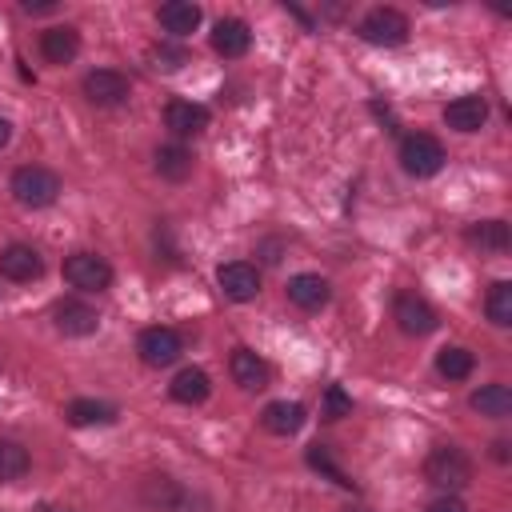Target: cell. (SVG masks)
<instances>
[{
  "label": "cell",
  "instance_id": "cell-19",
  "mask_svg": "<svg viewBox=\"0 0 512 512\" xmlns=\"http://www.w3.org/2000/svg\"><path fill=\"white\" fill-rule=\"evenodd\" d=\"M76 52H80V32H76V28L64 24V28L40 32V56H44L48 64H72Z\"/></svg>",
  "mask_w": 512,
  "mask_h": 512
},
{
  "label": "cell",
  "instance_id": "cell-33",
  "mask_svg": "<svg viewBox=\"0 0 512 512\" xmlns=\"http://www.w3.org/2000/svg\"><path fill=\"white\" fill-rule=\"evenodd\" d=\"M424 512H468V508H464L456 496H440V500H432Z\"/></svg>",
  "mask_w": 512,
  "mask_h": 512
},
{
  "label": "cell",
  "instance_id": "cell-25",
  "mask_svg": "<svg viewBox=\"0 0 512 512\" xmlns=\"http://www.w3.org/2000/svg\"><path fill=\"white\" fill-rule=\"evenodd\" d=\"M472 368H476V356H472L468 348H460V344L436 352V372H440L444 380H468Z\"/></svg>",
  "mask_w": 512,
  "mask_h": 512
},
{
  "label": "cell",
  "instance_id": "cell-10",
  "mask_svg": "<svg viewBox=\"0 0 512 512\" xmlns=\"http://www.w3.org/2000/svg\"><path fill=\"white\" fill-rule=\"evenodd\" d=\"M40 272H44V260H40V252L32 244H8V248H0V276L4 280L32 284V280H40Z\"/></svg>",
  "mask_w": 512,
  "mask_h": 512
},
{
  "label": "cell",
  "instance_id": "cell-28",
  "mask_svg": "<svg viewBox=\"0 0 512 512\" xmlns=\"http://www.w3.org/2000/svg\"><path fill=\"white\" fill-rule=\"evenodd\" d=\"M28 448L16 444V440H0V484H12L28 472Z\"/></svg>",
  "mask_w": 512,
  "mask_h": 512
},
{
  "label": "cell",
  "instance_id": "cell-26",
  "mask_svg": "<svg viewBox=\"0 0 512 512\" xmlns=\"http://www.w3.org/2000/svg\"><path fill=\"white\" fill-rule=\"evenodd\" d=\"M180 496H184V488H180L176 480H168V476H148V480H144V504H148V508L176 512Z\"/></svg>",
  "mask_w": 512,
  "mask_h": 512
},
{
  "label": "cell",
  "instance_id": "cell-34",
  "mask_svg": "<svg viewBox=\"0 0 512 512\" xmlns=\"http://www.w3.org/2000/svg\"><path fill=\"white\" fill-rule=\"evenodd\" d=\"M508 440H492V460H500V464H508Z\"/></svg>",
  "mask_w": 512,
  "mask_h": 512
},
{
  "label": "cell",
  "instance_id": "cell-30",
  "mask_svg": "<svg viewBox=\"0 0 512 512\" xmlns=\"http://www.w3.org/2000/svg\"><path fill=\"white\" fill-rule=\"evenodd\" d=\"M352 412V396L340 388V384H328L324 388V400H320V416L324 420H340V416H348Z\"/></svg>",
  "mask_w": 512,
  "mask_h": 512
},
{
  "label": "cell",
  "instance_id": "cell-21",
  "mask_svg": "<svg viewBox=\"0 0 512 512\" xmlns=\"http://www.w3.org/2000/svg\"><path fill=\"white\" fill-rule=\"evenodd\" d=\"M468 404H472V412H480L488 420H504L512 412V388L508 384H484L468 396Z\"/></svg>",
  "mask_w": 512,
  "mask_h": 512
},
{
  "label": "cell",
  "instance_id": "cell-22",
  "mask_svg": "<svg viewBox=\"0 0 512 512\" xmlns=\"http://www.w3.org/2000/svg\"><path fill=\"white\" fill-rule=\"evenodd\" d=\"M152 164H156V172H160L164 180H172V184H180V180L192 176V152H188L184 144H160L156 156H152Z\"/></svg>",
  "mask_w": 512,
  "mask_h": 512
},
{
  "label": "cell",
  "instance_id": "cell-32",
  "mask_svg": "<svg viewBox=\"0 0 512 512\" xmlns=\"http://www.w3.org/2000/svg\"><path fill=\"white\" fill-rule=\"evenodd\" d=\"M20 8H24V12H32V16H48V12H56V8H60V0H20Z\"/></svg>",
  "mask_w": 512,
  "mask_h": 512
},
{
  "label": "cell",
  "instance_id": "cell-4",
  "mask_svg": "<svg viewBox=\"0 0 512 512\" xmlns=\"http://www.w3.org/2000/svg\"><path fill=\"white\" fill-rule=\"evenodd\" d=\"M444 160H448L444 156V144L436 136H428V132H412V136L400 140V168L408 176H416V180L436 176L444 168Z\"/></svg>",
  "mask_w": 512,
  "mask_h": 512
},
{
  "label": "cell",
  "instance_id": "cell-17",
  "mask_svg": "<svg viewBox=\"0 0 512 512\" xmlns=\"http://www.w3.org/2000/svg\"><path fill=\"white\" fill-rule=\"evenodd\" d=\"M156 20H160L164 32H172V36H188V32L200 28L204 12H200V4H192V0H168V4H160Z\"/></svg>",
  "mask_w": 512,
  "mask_h": 512
},
{
  "label": "cell",
  "instance_id": "cell-3",
  "mask_svg": "<svg viewBox=\"0 0 512 512\" xmlns=\"http://www.w3.org/2000/svg\"><path fill=\"white\" fill-rule=\"evenodd\" d=\"M8 188H12L16 204H24V208H48L60 196V176L52 168H44V164H24V168L12 172V184Z\"/></svg>",
  "mask_w": 512,
  "mask_h": 512
},
{
  "label": "cell",
  "instance_id": "cell-13",
  "mask_svg": "<svg viewBox=\"0 0 512 512\" xmlns=\"http://www.w3.org/2000/svg\"><path fill=\"white\" fill-rule=\"evenodd\" d=\"M212 48H216L224 60H240V56L252 48V28H248L244 20H236V16H224V20H216V28H212Z\"/></svg>",
  "mask_w": 512,
  "mask_h": 512
},
{
  "label": "cell",
  "instance_id": "cell-1",
  "mask_svg": "<svg viewBox=\"0 0 512 512\" xmlns=\"http://www.w3.org/2000/svg\"><path fill=\"white\" fill-rule=\"evenodd\" d=\"M424 480L432 488L448 492V496L460 492V488H468L472 484V460H468V452L456 448V444H436L428 452V460H424Z\"/></svg>",
  "mask_w": 512,
  "mask_h": 512
},
{
  "label": "cell",
  "instance_id": "cell-29",
  "mask_svg": "<svg viewBox=\"0 0 512 512\" xmlns=\"http://www.w3.org/2000/svg\"><path fill=\"white\" fill-rule=\"evenodd\" d=\"M308 464H312L316 472H324L332 484H340V488H352V480H348V476L336 468V460H332V448H328V444H312V448H308Z\"/></svg>",
  "mask_w": 512,
  "mask_h": 512
},
{
  "label": "cell",
  "instance_id": "cell-11",
  "mask_svg": "<svg viewBox=\"0 0 512 512\" xmlns=\"http://www.w3.org/2000/svg\"><path fill=\"white\" fill-rule=\"evenodd\" d=\"M52 320H56V332H64V336H92L100 328L96 308H88L84 300H72V296L52 304Z\"/></svg>",
  "mask_w": 512,
  "mask_h": 512
},
{
  "label": "cell",
  "instance_id": "cell-31",
  "mask_svg": "<svg viewBox=\"0 0 512 512\" xmlns=\"http://www.w3.org/2000/svg\"><path fill=\"white\" fill-rule=\"evenodd\" d=\"M152 68H164V72H176V68H184L188 64V52L184 48H168V44H160V48H152Z\"/></svg>",
  "mask_w": 512,
  "mask_h": 512
},
{
  "label": "cell",
  "instance_id": "cell-27",
  "mask_svg": "<svg viewBox=\"0 0 512 512\" xmlns=\"http://www.w3.org/2000/svg\"><path fill=\"white\" fill-rule=\"evenodd\" d=\"M484 316L496 324V328H508L512 324V284L508 280H496L484 296Z\"/></svg>",
  "mask_w": 512,
  "mask_h": 512
},
{
  "label": "cell",
  "instance_id": "cell-16",
  "mask_svg": "<svg viewBox=\"0 0 512 512\" xmlns=\"http://www.w3.org/2000/svg\"><path fill=\"white\" fill-rule=\"evenodd\" d=\"M228 372H232V380L244 388V392H260V388H268V364L252 352V348H236L232 352V360H228Z\"/></svg>",
  "mask_w": 512,
  "mask_h": 512
},
{
  "label": "cell",
  "instance_id": "cell-2",
  "mask_svg": "<svg viewBox=\"0 0 512 512\" xmlns=\"http://www.w3.org/2000/svg\"><path fill=\"white\" fill-rule=\"evenodd\" d=\"M356 36L364 44H376V48H396V44L408 40V16L400 8H392V4H376V8H368L360 16Z\"/></svg>",
  "mask_w": 512,
  "mask_h": 512
},
{
  "label": "cell",
  "instance_id": "cell-35",
  "mask_svg": "<svg viewBox=\"0 0 512 512\" xmlns=\"http://www.w3.org/2000/svg\"><path fill=\"white\" fill-rule=\"evenodd\" d=\"M8 140H12V124H8V120H4V116H0V148H4V144H8Z\"/></svg>",
  "mask_w": 512,
  "mask_h": 512
},
{
  "label": "cell",
  "instance_id": "cell-18",
  "mask_svg": "<svg viewBox=\"0 0 512 512\" xmlns=\"http://www.w3.org/2000/svg\"><path fill=\"white\" fill-rule=\"evenodd\" d=\"M260 424L272 432V436H296L304 428V404L296 400H272L264 412H260Z\"/></svg>",
  "mask_w": 512,
  "mask_h": 512
},
{
  "label": "cell",
  "instance_id": "cell-12",
  "mask_svg": "<svg viewBox=\"0 0 512 512\" xmlns=\"http://www.w3.org/2000/svg\"><path fill=\"white\" fill-rule=\"evenodd\" d=\"M488 120V100L480 92H468V96H456L448 108H444V124L456 128V132H480Z\"/></svg>",
  "mask_w": 512,
  "mask_h": 512
},
{
  "label": "cell",
  "instance_id": "cell-8",
  "mask_svg": "<svg viewBox=\"0 0 512 512\" xmlns=\"http://www.w3.org/2000/svg\"><path fill=\"white\" fill-rule=\"evenodd\" d=\"M392 320L400 324V332H408V336H428V332H436V308L428 304V300H420L416 292H400L396 296V304H392Z\"/></svg>",
  "mask_w": 512,
  "mask_h": 512
},
{
  "label": "cell",
  "instance_id": "cell-36",
  "mask_svg": "<svg viewBox=\"0 0 512 512\" xmlns=\"http://www.w3.org/2000/svg\"><path fill=\"white\" fill-rule=\"evenodd\" d=\"M344 512H368V508H352V504H348V508H344Z\"/></svg>",
  "mask_w": 512,
  "mask_h": 512
},
{
  "label": "cell",
  "instance_id": "cell-23",
  "mask_svg": "<svg viewBox=\"0 0 512 512\" xmlns=\"http://www.w3.org/2000/svg\"><path fill=\"white\" fill-rule=\"evenodd\" d=\"M64 416H68L72 428H92V424H112L120 412H116L112 404H104V400H88V396H80V400H72V404L64 408Z\"/></svg>",
  "mask_w": 512,
  "mask_h": 512
},
{
  "label": "cell",
  "instance_id": "cell-14",
  "mask_svg": "<svg viewBox=\"0 0 512 512\" xmlns=\"http://www.w3.org/2000/svg\"><path fill=\"white\" fill-rule=\"evenodd\" d=\"M288 300H292L296 308H304V312H320V308L332 300V288H328L324 276H316V272H300V276L288 280Z\"/></svg>",
  "mask_w": 512,
  "mask_h": 512
},
{
  "label": "cell",
  "instance_id": "cell-15",
  "mask_svg": "<svg viewBox=\"0 0 512 512\" xmlns=\"http://www.w3.org/2000/svg\"><path fill=\"white\" fill-rule=\"evenodd\" d=\"M164 124H168L172 136H200L208 128V108L192 104V100H172L164 108Z\"/></svg>",
  "mask_w": 512,
  "mask_h": 512
},
{
  "label": "cell",
  "instance_id": "cell-9",
  "mask_svg": "<svg viewBox=\"0 0 512 512\" xmlns=\"http://www.w3.org/2000/svg\"><path fill=\"white\" fill-rule=\"evenodd\" d=\"M216 280H220V292H224L228 300H236V304L256 300V292H260V272H256V264H248V260H228V264H220V268H216Z\"/></svg>",
  "mask_w": 512,
  "mask_h": 512
},
{
  "label": "cell",
  "instance_id": "cell-20",
  "mask_svg": "<svg viewBox=\"0 0 512 512\" xmlns=\"http://www.w3.org/2000/svg\"><path fill=\"white\" fill-rule=\"evenodd\" d=\"M208 392H212V380H208L204 368H180V372L172 376V384H168V396H172L176 404H204Z\"/></svg>",
  "mask_w": 512,
  "mask_h": 512
},
{
  "label": "cell",
  "instance_id": "cell-6",
  "mask_svg": "<svg viewBox=\"0 0 512 512\" xmlns=\"http://www.w3.org/2000/svg\"><path fill=\"white\" fill-rule=\"evenodd\" d=\"M64 280L80 292H104L112 284V264L96 252H72L64 260Z\"/></svg>",
  "mask_w": 512,
  "mask_h": 512
},
{
  "label": "cell",
  "instance_id": "cell-5",
  "mask_svg": "<svg viewBox=\"0 0 512 512\" xmlns=\"http://www.w3.org/2000/svg\"><path fill=\"white\" fill-rule=\"evenodd\" d=\"M136 352H140V360H144L148 368H168V364L180 360L184 340H180L176 328H168V324H152V328H144V332L136 336Z\"/></svg>",
  "mask_w": 512,
  "mask_h": 512
},
{
  "label": "cell",
  "instance_id": "cell-7",
  "mask_svg": "<svg viewBox=\"0 0 512 512\" xmlns=\"http://www.w3.org/2000/svg\"><path fill=\"white\" fill-rule=\"evenodd\" d=\"M80 88H84L88 104H96V108H116V104H124L128 92H132L128 76L116 72V68H92V72L80 80Z\"/></svg>",
  "mask_w": 512,
  "mask_h": 512
},
{
  "label": "cell",
  "instance_id": "cell-24",
  "mask_svg": "<svg viewBox=\"0 0 512 512\" xmlns=\"http://www.w3.org/2000/svg\"><path fill=\"white\" fill-rule=\"evenodd\" d=\"M464 236H468V244H476L480 252H508V244H512V232H508L504 220H480V224H472Z\"/></svg>",
  "mask_w": 512,
  "mask_h": 512
}]
</instances>
